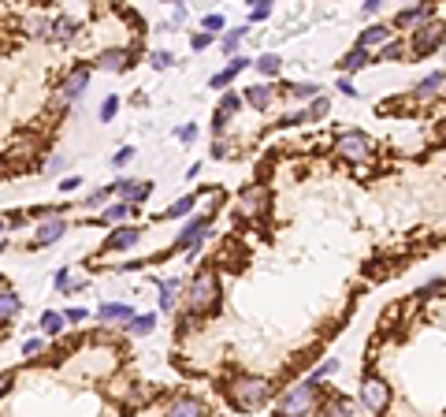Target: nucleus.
<instances>
[{"mask_svg": "<svg viewBox=\"0 0 446 417\" xmlns=\"http://www.w3.org/2000/svg\"><path fill=\"white\" fill-rule=\"evenodd\" d=\"M153 328H156V313H134L127 320V332H134V335H149Z\"/></svg>", "mask_w": 446, "mask_h": 417, "instance_id": "21", "label": "nucleus"}, {"mask_svg": "<svg viewBox=\"0 0 446 417\" xmlns=\"http://www.w3.org/2000/svg\"><path fill=\"white\" fill-rule=\"evenodd\" d=\"M361 406L369 410L372 417H379V413L390 406V387L379 380V376H364V384H361Z\"/></svg>", "mask_w": 446, "mask_h": 417, "instance_id": "5", "label": "nucleus"}, {"mask_svg": "<svg viewBox=\"0 0 446 417\" xmlns=\"http://www.w3.org/2000/svg\"><path fill=\"white\" fill-rule=\"evenodd\" d=\"M421 19H431V4H413V8H402L398 15H395V26H413V23H421ZM390 26V30H395Z\"/></svg>", "mask_w": 446, "mask_h": 417, "instance_id": "19", "label": "nucleus"}, {"mask_svg": "<svg viewBox=\"0 0 446 417\" xmlns=\"http://www.w3.org/2000/svg\"><path fill=\"white\" fill-rule=\"evenodd\" d=\"M71 287V268H60L56 272V291H68Z\"/></svg>", "mask_w": 446, "mask_h": 417, "instance_id": "44", "label": "nucleus"}, {"mask_svg": "<svg viewBox=\"0 0 446 417\" xmlns=\"http://www.w3.org/2000/svg\"><path fill=\"white\" fill-rule=\"evenodd\" d=\"M115 194H120L127 205H141L153 194V187H149V182H134V179H120V182H115Z\"/></svg>", "mask_w": 446, "mask_h": 417, "instance_id": "11", "label": "nucleus"}, {"mask_svg": "<svg viewBox=\"0 0 446 417\" xmlns=\"http://www.w3.org/2000/svg\"><path fill=\"white\" fill-rule=\"evenodd\" d=\"M249 63H253V60H242V56H234V60L227 63V68H223V71H216L212 78H208V86H212V89H223V86H231V82H234V75H238V71H246Z\"/></svg>", "mask_w": 446, "mask_h": 417, "instance_id": "15", "label": "nucleus"}, {"mask_svg": "<svg viewBox=\"0 0 446 417\" xmlns=\"http://www.w3.org/2000/svg\"><path fill=\"white\" fill-rule=\"evenodd\" d=\"M369 63H376V52H364V49H350L343 60H338V71H346V75H353V71H361V68H369Z\"/></svg>", "mask_w": 446, "mask_h": 417, "instance_id": "16", "label": "nucleus"}, {"mask_svg": "<svg viewBox=\"0 0 446 417\" xmlns=\"http://www.w3.org/2000/svg\"><path fill=\"white\" fill-rule=\"evenodd\" d=\"M8 387H11V373H0V395H4Z\"/></svg>", "mask_w": 446, "mask_h": 417, "instance_id": "53", "label": "nucleus"}, {"mask_svg": "<svg viewBox=\"0 0 446 417\" xmlns=\"http://www.w3.org/2000/svg\"><path fill=\"white\" fill-rule=\"evenodd\" d=\"M164 417H205V402L193 395H175L164 406Z\"/></svg>", "mask_w": 446, "mask_h": 417, "instance_id": "8", "label": "nucleus"}, {"mask_svg": "<svg viewBox=\"0 0 446 417\" xmlns=\"http://www.w3.org/2000/svg\"><path fill=\"white\" fill-rule=\"evenodd\" d=\"M130 317H134V306H127V302H101L97 306V320H104V324L130 320Z\"/></svg>", "mask_w": 446, "mask_h": 417, "instance_id": "13", "label": "nucleus"}, {"mask_svg": "<svg viewBox=\"0 0 446 417\" xmlns=\"http://www.w3.org/2000/svg\"><path fill=\"white\" fill-rule=\"evenodd\" d=\"M390 37H395V30H390L387 23H372L369 30H364L361 37H357V49H364V52H372V49H383Z\"/></svg>", "mask_w": 446, "mask_h": 417, "instance_id": "10", "label": "nucleus"}, {"mask_svg": "<svg viewBox=\"0 0 446 417\" xmlns=\"http://www.w3.org/2000/svg\"><path fill=\"white\" fill-rule=\"evenodd\" d=\"M63 324H68V320H63V313H52V309L42 313V332H45V335H60Z\"/></svg>", "mask_w": 446, "mask_h": 417, "instance_id": "27", "label": "nucleus"}, {"mask_svg": "<svg viewBox=\"0 0 446 417\" xmlns=\"http://www.w3.org/2000/svg\"><path fill=\"white\" fill-rule=\"evenodd\" d=\"M208 30H223V15H219V11L205 15V34H208Z\"/></svg>", "mask_w": 446, "mask_h": 417, "instance_id": "41", "label": "nucleus"}, {"mask_svg": "<svg viewBox=\"0 0 446 417\" xmlns=\"http://www.w3.org/2000/svg\"><path fill=\"white\" fill-rule=\"evenodd\" d=\"M320 399V384L312 380H298L283 391V402H279V417H309L312 406Z\"/></svg>", "mask_w": 446, "mask_h": 417, "instance_id": "3", "label": "nucleus"}, {"mask_svg": "<svg viewBox=\"0 0 446 417\" xmlns=\"http://www.w3.org/2000/svg\"><path fill=\"white\" fill-rule=\"evenodd\" d=\"M112 190H115V187H112ZM112 190H104V187H101V190H94V194H89V198H86V201H89V205H101V201H104V198H108V194H112Z\"/></svg>", "mask_w": 446, "mask_h": 417, "instance_id": "47", "label": "nucleus"}, {"mask_svg": "<svg viewBox=\"0 0 446 417\" xmlns=\"http://www.w3.org/2000/svg\"><path fill=\"white\" fill-rule=\"evenodd\" d=\"M0 231H4V220H0Z\"/></svg>", "mask_w": 446, "mask_h": 417, "instance_id": "55", "label": "nucleus"}, {"mask_svg": "<svg viewBox=\"0 0 446 417\" xmlns=\"http://www.w3.org/2000/svg\"><path fill=\"white\" fill-rule=\"evenodd\" d=\"M291 97H298V101H317L320 97V86L317 82H294L291 86Z\"/></svg>", "mask_w": 446, "mask_h": 417, "instance_id": "30", "label": "nucleus"}, {"mask_svg": "<svg viewBox=\"0 0 446 417\" xmlns=\"http://www.w3.org/2000/svg\"><path fill=\"white\" fill-rule=\"evenodd\" d=\"M249 30L246 26H234V30H227V37H223V52H227V56H234V49L242 45V37H246Z\"/></svg>", "mask_w": 446, "mask_h": 417, "instance_id": "32", "label": "nucleus"}, {"mask_svg": "<svg viewBox=\"0 0 446 417\" xmlns=\"http://www.w3.org/2000/svg\"><path fill=\"white\" fill-rule=\"evenodd\" d=\"M327 112H331V101H327V97H317V101H312L309 108H305V123H317V120H324Z\"/></svg>", "mask_w": 446, "mask_h": 417, "instance_id": "29", "label": "nucleus"}, {"mask_svg": "<svg viewBox=\"0 0 446 417\" xmlns=\"http://www.w3.org/2000/svg\"><path fill=\"white\" fill-rule=\"evenodd\" d=\"M78 187H82V179H78V175H63V179H60V190H63V194H71V190H78Z\"/></svg>", "mask_w": 446, "mask_h": 417, "instance_id": "39", "label": "nucleus"}, {"mask_svg": "<svg viewBox=\"0 0 446 417\" xmlns=\"http://www.w3.org/2000/svg\"><path fill=\"white\" fill-rule=\"evenodd\" d=\"M227 120H231V116H223V112H216V123H212V130H216V135H223V127H227Z\"/></svg>", "mask_w": 446, "mask_h": 417, "instance_id": "50", "label": "nucleus"}, {"mask_svg": "<svg viewBox=\"0 0 446 417\" xmlns=\"http://www.w3.org/2000/svg\"><path fill=\"white\" fill-rule=\"evenodd\" d=\"M361 11H364V15H376V11H379V0H364Z\"/></svg>", "mask_w": 446, "mask_h": 417, "instance_id": "52", "label": "nucleus"}, {"mask_svg": "<svg viewBox=\"0 0 446 417\" xmlns=\"http://www.w3.org/2000/svg\"><path fill=\"white\" fill-rule=\"evenodd\" d=\"M78 34V23L71 15H60V19H52V37H60V42H71V37Z\"/></svg>", "mask_w": 446, "mask_h": 417, "instance_id": "24", "label": "nucleus"}, {"mask_svg": "<svg viewBox=\"0 0 446 417\" xmlns=\"http://www.w3.org/2000/svg\"><path fill=\"white\" fill-rule=\"evenodd\" d=\"M134 213V205H127V201H115V205H108L101 213V224H123V220Z\"/></svg>", "mask_w": 446, "mask_h": 417, "instance_id": "22", "label": "nucleus"}, {"mask_svg": "<svg viewBox=\"0 0 446 417\" xmlns=\"http://www.w3.org/2000/svg\"><path fill=\"white\" fill-rule=\"evenodd\" d=\"M138 239H141V228L123 224V228H115L108 239H104V246H108V250H130V246H134Z\"/></svg>", "mask_w": 446, "mask_h": 417, "instance_id": "12", "label": "nucleus"}, {"mask_svg": "<svg viewBox=\"0 0 446 417\" xmlns=\"http://www.w3.org/2000/svg\"><path fill=\"white\" fill-rule=\"evenodd\" d=\"M42 347H45V339H26V343H23V354H26V358H34Z\"/></svg>", "mask_w": 446, "mask_h": 417, "instance_id": "40", "label": "nucleus"}, {"mask_svg": "<svg viewBox=\"0 0 446 417\" xmlns=\"http://www.w3.org/2000/svg\"><path fill=\"white\" fill-rule=\"evenodd\" d=\"M63 231H68V224H63L60 216H49L42 228H37V246H52L56 239H63Z\"/></svg>", "mask_w": 446, "mask_h": 417, "instance_id": "17", "label": "nucleus"}, {"mask_svg": "<svg viewBox=\"0 0 446 417\" xmlns=\"http://www.w3.org/2000/svg\"><path fill=\"white\" fill-rule=\"evenodd\" d=\"M63 320H86V309H68V313H63Z\"/></svg>", "mask_w": 446, "mask_h": 417, "instance_id": "49", "label": "nucleus"}, {"mask_svg": "<svg viewBox=\"0 0 446 417\" xmlns=\"http://www.w3.org/2000/svg\"><path fill=\"white\" fill-rule=\"evenodd\" d=\"M23 313V302L15 291H0V324H11Z\"/></svg>", "mask_w": 446, "mask_h": 417, "instance_id": "18", "label": "nucleus"}, {"mask_svg": "<svg viewBox=\"0 0 446 417\" xmlns=\"http://www.w3.org/2000/svg\"><path fill=\"white\" fill-rule=\"evenodd\" d=\"M324 417H357V413H353V402H346L343 395H331L324 406Z\"/></svg>", "mask_w": 446, "mask_h": 417, "instance_id": "23", "label": "nucleus"}, {"mask_svg": "<svg viewBox=\"0 0 446 417\" xmlns=\"http://www.w3.org/2000/svg\"><path fill=\"white\" fill-rule=\"evenodd\" d=\"M26 34L30 37H52V19H42V15L26 19Z\"/></svg>", "mask_w": 446, "mask_h": 417, "instance_id": "28", "label": "nucleus"}, {"mask_svg": "<svg viewBox=\"0 0 446 417\" xmlns=\"http://www.w3.org/2000/svg\"><path fill=\"white\" fill-rule=\"evenodd\" d=\"M179 138L182 142H193V138H198V123H186V127L179 130Z\"/></svg>", "mask_w": 446, "mask_h": 417, "instance_id": "45", "label": "nucleus"}, {"mask_svg": "<svg viewBox=\"0 0 446 417\" xmlns=\"http://www.w3.org/2000/svg\"><path fill=\"white\" fill-rule=\"evenodd\" d=\"M130 156H134V146H123L120 153L112 156V164H120V168H123V164H130Z\"/></svg>", "mask_w": 446, "mask_h": 417, "instance_id": "42", "label": "nucleus"}, {"mask_svg": "<svg viewBox=\"0 0 446 417\" xmlns=\"http://www.w3.org/2000/svg\"><path fill=\"white\" fill-rule=\"evenodd\" d=\"M0 254H4V242H0Z\"/></svg>", "mask_w": 446, "mask_h": 417, "instance_id": "54", "label": "nucleus"}, {"mask_svg": "<svg viewBox=\"0 0 446 417\" xmlns=\"http://www.w3.org/2000/svg\"><path fill=\"white\" fill-rule=\"evenodd\" d=\"M115 112H120V97H104V104H101V120H104V123H112V120H115Z\"/></svg>", "mask_w": 446, "mask_h": 417, "instance_id": "37", "label": "nucleus"}, {"mask_svg": "<svg viewBox=\"0 0 446 417\" xmlns=\"http://www.w3.org/2000/svg\"><path fill=\"white\" fill-rule=\"evenodd\" d=\"M86 86H89V68H78L68 75V82L60 86V104H68V101H78L86 94Z\"/></svg>", "mask_w": 446, "mask_h": 417, "instance_id": "9", "label": "nucleus"}, {"mask_svg": "<svg viewBox=\"0 0 446 417\" xmlns=\"http://www.w3.org/2000/svg\"><path fill=\"white\" fill-rule=\"evenodd\" d=\"M335 369H338V358H324V361L317 365V369H312V373L305 376V380H312V384H320V380H324V376H331Z\"/></svg>", "mask_w": 446, "mask_h": 417, "instance_id": "31", "label": "nucleus"}, {"mask_svg": "<svg viewBox=\"0 0 446 417\" xmlns=\"http://www.w3.org/2000/svg\"><path fill=\"white\" fill-rule=\"evenodd\" d=\"M149 60H153L156 71H164V68H172V63H175V52H172V49H156Z\"/></svg>", "mask_w": 446, "mask_h": 417, "instance_id": "34", "label": "nucleus"}, {"mask_svg": "<svg viewBox=\"0 0 446 417\" xmlns=\"http://www.w3.org/2000/svg\"><path fill=\"white\" fill-rule=\"evenodd\" d=\"M127 63H130V49H104L97 56L101 71H127Z\"/></svg>", "mask_w": 446, "mask_h": 417, "instance_id": "14", "label": "nucleus"}, {"mask_svg": "<svg viewBox=\"0 0 446 417\" xmlns=\"http://www.w3.org/2000/svg\"><path fill=\"white\" fill-rule=\"evenodd\" d=\"M279 123H283V127H298V123H305V112H286Z\"/></svg>", "mask_w": 446, "mask_h": 417, "instance_id": "43", "label": "nucleus"}, {"mask_svg": "<svg viewBox=\"0 0 446 417\" xmlns=\"http://www.w3.org/2000/svg\"><path fill=\"white\" fill-rule=\"evenodd\" d=\"M272 15V0H257V8H249V23H265Z\"/></svg>", "mask_w": 446, "mask_h": 417, "instance_id": "36", "label": "nucleus"}, {"mask_svg": "<svg viewBox=\"0 0 446 417\" xmlns=\"http://www.w3.org/2000/svg\"><path fill=\"white\" fill-rule=\"evenodd\" d=\"M227 395H231L234 410L253 413V410H260L272 399V384L265 380V376H234V380L227 384Z\"/></svg>", "mask_w": 446, "mask_h": 417, "instance_id": "1", "label": "nucleus"}, {"mask_svg": "<svg viewBox=\"0 0 446 417\" xmlns=\"http://www.w3.org/2000/svg\"><path fill=\"white\" fill-rule=\"evenodd\" d=\"M379 56H383V60H402V56H405V45L398 42V37H390V42L379 49Z\"/></svg>", "mask_w": 446, "mask_h": 417, "instance_id": "35", "label": "nucleus"}, {"mask_svg": "<svg viewBox=\"0 0 446 417\" xmlns=\"http://www.w3.org/2000/svg\"><path fill=\"white\" fill-rule=\"evenodd\" d=\"M253 68H257L260 75H279V71H283V60L275 56V52H260V56L253 60Z\"/></svg>", "mask_w": 446, "mask_h": 417, "instance_id": "25", "label": "nucleus"}, {"mask_svg": "<svg viewBox=\"0 0 446 417\" xmlns=\"http://www.w3.org/2000/svg\"><path fill=\"white\" fill-rule=\"evenodd\" d=\"M208 45H212V34H193V49H208Z\"/></svg>", "mask_w": 446, "mask_h": 417, "instance_id": "46", "label": "nucleus"}, {"mask_svg": "<svg viewBox=\"0 0 446 417\" xmlns=\"http://www.w3.org/2000/svg\"><path fill=\"white\" fill-rule=\"evenodd\" d=\"M335 153L343 156V161L361 164V161H369V156H372V138L364 135V130H346V135H338Z\"/></svg>", "mask_w": 446, "mask_h": 417, "instance_id": "4", "label": "nucleus"}, {"mask_svg": "<svg viewBox=\"0 0 446 417\" xmlns=\"http://www.w3.org/2000/svg\"><path fill=\"white\" fill-rule=\"evenodd\" d=\"M238 108H242V101L234 97V94H227V97H223V104H219V112H223V116H234Z\"/></svg>", "mask_w": 446, "mask_h": 417, "instance_id": "38", "label": "nucleus"}, {"mask_svg": "<svg viewBox=\"0 0 446 417\" xmlns=\"http://www.w3.org/2000/svg\"><path fill=\"white\" fill-rule=\"evenodd\" d=\"M190 208H193V194H186V198H179V201H175V205L164 213V216H167V220H179V216H186Z\"/></svg>", "mask_w": 446, "mask_h": 417, "instance_id": "33", "label": "nucleus"}, {"mask_svg": "<svg viewBox=\"0 0 446 417\" xmlns=\"http://www.w3.org/2000/svg\"><path fill=\"white\" fill-rule=\"evenodd\" d=\"M186 302H190L193 317H198V313H212L219 306V276H216L212 268H205V272H198V276L190 280Z\"/></svg>", "mask_w": 446, "mask_h": 417, "instance_id": "2", "label": "nucleus"}, {"mask_svg": "<svg viewBox=\"0 0 446 417\" xmlns=\"http://www.w3.org/2000/svg\"><path fill=\"white\" fill-rule=\"evenodd\" d=\"M413 94L421 97V101H431V97H439V94H442V71H431L428 78H421Z\"/></svg>", "mask_w": 446, "mask_h": 417, "instance_id": "20", "label": "nucleus"}, {"mask_svg": "<svg viewBox=\"0 0 446 417\" xmlns=\"http://www.w3.org/2000/svg\"><path fill=\"white\" fill-rule=\"evenodd\" d=\"M227 153H231V146H227V142H216V149H212V156H216V161H223Z\"/></svg>", "mask_w": 446, "mask_h": 417, "instance_id": "51", "label": "nucleus"}, {"mask_svg": "<svg viewBox=\"0 0 446 417\" xmlns=\"http://www.w3.org/2000/svg\"><path fill=\"white\" fill-rule=\"evenodd\" d=\"M338 94H346V97H357V89H353L350 78H338Z\"/></svg>", "mask_w": 446, "mask_h": 417, "instance_id": "48", "label": "nucleus"}, {"mask_svg": "<svg viewBox=\"0 0 446 417\" xmlns=\"http://www.w3.org/2000/svg\"><path fill=\"white\" fill-rule=\"evenodd\" d=\"M442 49V23H428L413 34V56H431V52Z\"/></svg>", "mask_w": 446, "mask_h": 417, "instance_id": "7", "label": "nucleus"}, {"mask_svg": "<svg viewBox=\"0 0 446 417\" xmlns=\"http://www.w3.org/2000/svg\"><path fill=\"white\" fill-rule=\"evenodd\" d=\"M238 201H242V213L246 216H265L268 205H272V194H268L265 182H253V187H242Z\"/></svg>", "mask_w": 446, "mask_h": 417, "instance_id": "6", "label": "nucleus"}, {"mask_svg": "<svg viewBox=\"0 0 446 417\" xmlns=\"http://www.w3.org/2000/svg\"><path fill=\"white\" fill-rule=\"evenodd\" d=\"M246 104H253V108H268L272 104V86H249L246 89Z\"/></svg>", "mask_w": 446, "mask_h": 417, "instance_id": "26", "label": "nucleus"}]
</instances>
